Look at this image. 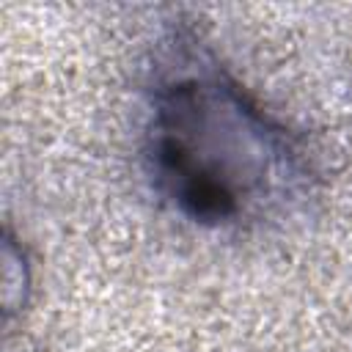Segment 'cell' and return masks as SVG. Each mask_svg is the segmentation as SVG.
<instances>
[{
	"instance_id": "obj_1",
	"label": "cell",
	"mask_w": 352,
	"mask_h": 352,
	"mask_svg": "<svg viewBox=\"0 0 352 352\" xmlns=\"http://www.w3.org/2000/svg\"><path fill=\"white\" fill-rule=\"evenodd\" d=\"M143 170L154 195L201 228L264 223L308 195L316 176L302 138L182 22L154 47Z\"/></svg>"
}]
</instances>
